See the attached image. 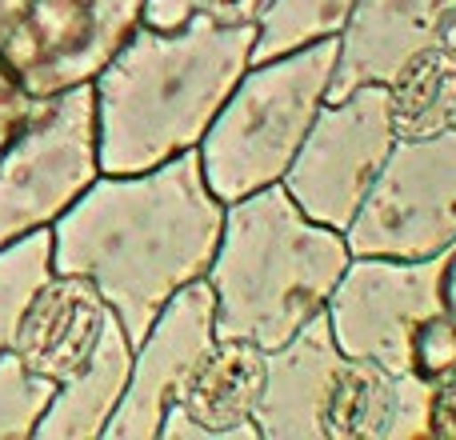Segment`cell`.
<instances>
[{
	"instance_id": "cell-1",
	"label": "cell",
	"mask_w": 456,
	"mask_h": 440,
	"mask_svg": "<svg viewBox=\"0 0 456 440\" xmlns=\"http://www.w3.org/2000/svg\"><path fill=\"white\" fill-rule=\"evenodd\" d=\"M221 224L224 200L197 149L144 173H101L48 228L53 273L93 281L136 345L152 316L208 273Z\"/></svg>"
},
{
	"instance_id": "cell-2",
	"label": "cell",
	"mask_w": 456,
	"mask_h": 440,
	"mask_svg": "<svg viewBox=\"0 0 456 440\" xmlns=\"http://www.w3.org/2000/svg\"><path fill=\"white\" fill-rule=\"evenodd\" d=\"M252 45L256 24H141L93 80L101 173H144L197 149L252 64Z\"/></svg>"
},
{
	"instance_id": "cell-3",
	"label": "cell",
	"mask_w": 456,
	"mask_h": 440,
	"mask_svg": "<svg viewBox=\"0 0 456 440\" xmlns=\"http://www.w3.org/2000/svg\"><path fill=\"white\" fill-rule=\"evenodd\" d=\"M340 228L305 216L284 184L224 205L205 281L216 297V337L276 348L329 308L348 265Z\"/></svg>"
},
{
	"instance_id": "cell-4",
	"label": "cell",
	"mask_w": 456,
	"mask_h": 440,
	"mask_svg": "<svg viewBox=\"0 0 456 440\" xmlns=\"http://www.w3.org/2000/svg\"><path fill=\"white\" fill-rule=\"evenodd\" d=\"M337 72V37L252 61L200 136V168L224 205L281 184Z\"/></svg>"
},
{
	"instance_id": "cell-5",
	"label": "cell",
	"mask_w": 456,
	"mask_h": 440,
	"mask_svg": "<svg viewBox=\"0 0 456 440\" xmlns=\"http://www.w3.org/2000/svg\"><path fill=\"white\" fill-rule=\"evenodd\" d=\"M101 176L93 85L37 96L24 128L0 152V244L53 228Z\"/></svg>"
},
{
	"instance_id": "cell-6",
	"label": "cell",
	"mask_w": 456,
	"mask_h": 440,
	"mask_svg": "<svg viewBox=\"0 0 456 440\" xmlns=\"http://www.w3.org/2000/svg\"><path fill=\"white\" fill-rule=\"evenodd\" d=\"M456 240V128L396 136L345 228L348 257L425 260Z\"/></svg>"
},
{
	"instance_id": "cell-7",
	"label": "cell",
	"mask_w": 456,
	"mask_h": 440,
	"mask_svg": "<svg viewBox=\"0 0 456 440\" xmlns=\"http://www.w3.org/2000/svg\"><path fill=\"white\" fill-rule=\"evenodd\" d=\"M393 144L396 133L388 117V88L356 85L321 104L281 184L305 216L345 232Z\"/></svg>"
},
{
	"instance_id": "cell-8",
	"label": "cell",
	"mask_w": 456,
	"mask_h": 440,
	"mask_svg": "<svg viewBox=\"0 0 456 440\" xmlns=\"http://www.w3.org/2000/svg\"><path fill=\"white\" fill-rule=\"evenodd\" d=\"M144 24V0H28L0 45V64L28 96L93 85Z\"/></svg>"
},
{
	"instance_id": "cell-9",
	"label": "cell",
	"mask_w": 456,
	"mask_h": 440,
	"mask_svg": "<svg viewBox=\"0 0 456 440\" xmlns=\"http://www.w3.org/2000/svg\"><path fill=\"white\" fill-rule=\"evenodd\" d=\"M433 276L436 257H353L324 308L337 348L345 356L385 364L388 372H404V345L412 324L436 308Z\"/></svg>"
},
{
	"instance_id": "cell-10",
	"label": "cell",
	"mask_w": 456,
	"mask_h": 440,
	"mask_svg": "<svg viewBox=\"0 0 456 440\" xmlns=\"http://www.w3.org/2000/svg\"><path fill=\"white\" fill-rule=\"evenodd\" d=\"M216 340V297L208 281L184 284L133 345V369L117 412L104 425L109 440H160L165 412L173 409L184 377Z\"/></svg>"
},
{
	"instance_id": "cell-11",
	"label": "cell",
	"mask_w": 456,
	"mask_h": 440,
	"mask_svg": "<svg viewBox=\"0 0 456 440\" xmlns=\"http://www.w3.org/2000/svg\"><path fill=\"white\" fill-rule=\"evenodd\" d=\"M265 361L268 348L216 337L165 412L160 440H260L252 417L265 393Z\"/></svg>"
},
{
	"instance_id": "cell-12",
	"label": "cell",
	"mask_w": 456,
	"mask_h": 440,
	"mask_svg": "<svg viewBox=\"0 0 456 440\" xmlns=\"http://www.w3.org/2000/svg\"><path fill=\"white\" fill-rule=\"evenodd\" d=\"M456 24V0H356L337 37L329 96L356 85H388L420 48L441 45Z\"/></svg>"
},
{
	"instance_id": "cell-13",
	"label": "cell",
	"mask_w": 456,
	"mask_h": 440,
	"mask_svg": "<svg viewBox=\"0 0 456 440\" xmlns=\"http://www.w3.org/2000/svg\"><path fill=\"white\" fill-rule=\"evenodd\" d=\"M324 440H417L428 436V385L388 372L364 356H340L321 412Z\"/></svg>"
},
{
	"instance_id": "cell-14",
	"label": "cell",
	"mask_w": 456,
	"mask_h": 440,
	"mask_svg": "<svg viewBox=\"0 0 456 440\" xmlns=\"http://www.w3.org/2000/svg\"><path fill=\"white\" fill-rule=\"evenodd\" d=\"M340 356L345 353L332 340L324 313L313 316L284 345L268 348L265 393H260L256 417H252L260 428V440H324L321 412Z\"/></svg>"
},
{
	"instance_id": "cell-15",
	"label": "cell",
	"mask_w": 456,
	"mask_h": 440,
	"mask_svg": "<svg viewBox=\"0 0 456 440\" xmlns=\"http://www.w3.org/2000/svg\"><path fill=\"white\" fill-rule=\"evenodd\" d=\"M109 316L112 308L104 305L93 281L72 273H53L16 329L12 353L20 356L28 372L53 380V385H64L93 361Z\"/></svg>"
},
{
	"instance_id": "cell-16",
	"label": "cell",
	"mask_w": 456,
	"mask_h": 440,
	"mask_svg": "<svg viewBox=\"0 0 456 440\" xmlns=\"http://www.w3.org/2000/svg\"><path fill=\"white\" fill-rule=\"evenodd\" d=\"M128 369H133V340H128L125 324L109 316L96 353L72 380L56 385L53 401H48L45 417L37 425V440H96L104 436V425L117 412L120 396L128 385Z\"/></svg>"
},
{
	"instance_id": "cell-17",
	"label": "cell",
	"mask_w": 456,
	"mask_h": 440,
	"mask_svg": "<svg viewBox=\"0 0 456 440\" xmlns=\"http://www.w3.org/2000/svg\"><path fill=\"white\" fill-rule=\"evenodd\" d=\"M385 88L396 136H433L456 128V48L449 40L420 48Z\"/></svg>"
},
{
	"instance_id": "cell-18",
	"label": "cell",
	"mask_w": 456,
	"mask_h": 440,
	"mask_svg": "<svg viewBox=\"0 0 456 440\" xmlns=\"http://www.w3.org/2000/svg\"><path fill=\"white\" fill-rule=\"evenodd\" d=\"M53 276V232L37 228L0 244V353L12 348L28 305Z\"/></svg>"
},
{
	"instance_id": "cell-19",
	"label": "cell",
	"mask_w": 456,
	"mask_h": 440,
	"mask_svg": "<svg viewBox=\"0 0 456 440\" xmlns=\"http://www.w3.org/2000/svg\"><path fill=\"white\" fill-rule=\"evenodd\" d=\"M353 4L356 0H273L265 20L256 24L252 61H268V56L340 37Z\"/></svg>"
},
{
	"instance_id": "cell-20",
	"label": "cell",
	"mask_w": 456,
	"mask_h": 440,
	"mask_svg": "<svg viewBox=\"0 0 456 440\" xmlns=\"http://www.w3.org/2000/svg\"><path fill=\"white\" fill-rule=\"evenodd\" d=\"M53 393V380L28 372L12 348L0 353V440H28L37 433Z\"/></svg>"
},
{
	"instance_id": "cell-21",
	"label": "cell",
	"mask_w": 456,
	"mask_h": 440,
	"mask_svg": "<svg viewBox=\"0 0 456 440\" xmlns=\"http://www.w3.org/2000/svg\"><path fill=\"white\" fill-rule=\"evenodd\" d=\"M404 372L425 385H436L441 377L456 372V321L449 313L433 308L412 324L404 345Z\"/></svg>"
},
{
	"instance_id": "cell-22",
	"label": "cell",
	"mask_w": 456,
	"mask_h": 440,
	"mask_svg": "<svg viewBox=\"0 0 456 440\" xmlns=\"http://www.w3.org/2000/svg\"><path fill=\"white\" fill-rule=\"evenodd\" d=\"M273 0H144V24L176 29V24L205 16L213 24H260Z\"/></svg>"
},
{
	"instance_id": "cell-23",
	"label": "cell",
	"mask_w": 456,
	"mask_h": 440,
	"mask_svg": "<svg viewBox=\"0 0 456 440\" xmlns=\"http://www.w3.org/2000/svg\"><path fill=\"white\" fill-rule=\"evenodd\" d=\"M32 109H37V96L24 93L20 80L0 64V152L12 144V136L24 128V120L32 117Z\"/></svg>"
},
{
	"instance_id": "cell-24",
	"label": "cell",
	"mask_w": 456,
	"mask_h": 440,
	"mask_svg": "<svg viewBox=\"0 0 456 440\" xmlns=\"http://www.w3.org/2000/svg\"><path fill=\"white\" fill-rule=\"evenodd\" d=\"M428 436L456 440V372L428 385Z\"/></svg>"
},
{
	"instance_id": "cell-25",
	"label": "cell",
	"mask_w": 456,
	"mask_h": 440,
	"mask_svg": "<svg viewBox=\"0 0 456 440\" xmlns=\"http://www.w3.org/2000/svg\"><path fill=\"white\" fill-rule=\"evenodd\" d=\"M433 289H436V308H441V313H449L456 321V240L444 244V249L436 252Z\"/></svg>"
},
{
	"instance_id": "cell-26",
	"label": "cell",
	"mask_w": 456,
	"mask_h": 440,
	"mask_svg": "<svg viewBox=\"0 0 456 440\" xmlns=\"http://www.w3.org/2000/svg\"><path fill=\"white\" fill-rule=\"evenodd\" d=\"M24 4H28V0H0V45H4V37L12 32V24L20 20Z\"/></svg>"
},
{
	"instance_id": "cell-27",
	"label": "cell",
	"mask_w": 456,
	"mask_h": 440,
	"mask_svg": "<svg viewBox=\"0 0 456 440\" xmlns=\"http://www.w3.org/2000/svg\"><path fill=\"white\" fill-rule=\"evenodd\" d=\"M444 40H449V45L456 48V24H452V29H449V37H444Z\"/></svg>"
}]
</instances>
